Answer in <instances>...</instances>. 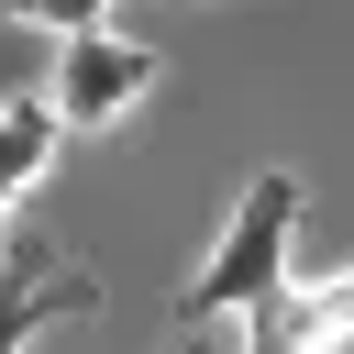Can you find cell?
<instances>
[{
  "label": "cell",
  "mask_w": 354,
  "mask_h": 354,
  "mask_svg": "<svg viewBox=\"0 0 354 354\" xmlns=\"http://www.w3.org/2000/svg\"><path fill=\"white\" fill-rule=\"evenodd\" d=\"M288 243H299V177H288V166H266V177H243V199H232L221 243H210V254H199V277L177 288V332H188V321H243V310L288 277Z\"/></svg>",
  "instance_id": "1"
},
{
  "label": "cell",
  "mask_w": 354,
  "mask_h": 354,
  "mask_svg": "<svg viewBox=\"0 0 354 354\" xmlns=\"http://www.w3.org/2000/svg\"><path fill=\"white\" fill-rule=\"evenodd\" d=\"M55 133H66L55 100H0V188H11V199L55 166Z\"/></svg>",
  "instance_id": "5"
},
{
  "label": "cell",
  "mask_w": 354,
  "mask_h": 354,
  "mask_svg": "<svg viewBox=\"0 0 354 354\" xmlns=\"http://www.w3.org/2000/svg\"><path fill=\"white\" fill-rule=\"evenodd\" d=\"M0 210H11V188H0Z\"/></svg>",
  "instance_id": "8"
},
{
  "label": "cell",
  "mask_w": 354,
  "mask_h": 354,
  "mask_svg": "<svg viewBox=\"0 0 354 354\" xmlns=\"http://www.w3.org/2000/svg\"><path fill=\"white\" fill-rule=\"evenodd\" d=\"M354 343V266L332 277H277L243 310V354H343Z\"/></svg>",
  "instance_id": "3"
},
{
  "label": "cell",
  "mask_w": 354,
  "mask_h": 354,
  "mask_svg": "<svg viewBox=\"0 0 354 354\" xmlns=\"http://www.w3.org/2000/svg\"><path fill=\"white\" fill-rule=\"evenodd\" d=\"M0 22H44V33H100L111 0H0Z\"/></svg>",
  "instance_id": "6"
},
{
  "label": "cell",
  "mask_w": 354,
  "mask_h": 354,
  "mask_svg": "<svg viewBox=\"0 0 354 354\" xmlns=\"http://www.w3.org/2000/svg\"><path fill=\"white\" fill-rule=\"evenodd\" d=\"M88 310H100V277L55 266L44 243H11V266H0V354H33L55 321H88Z\"/></svg>",
  "instance_id": "4"
},
{
  "label": "cell",
  "mask_w": 354,
  "mask_h": 354,
  "mask_svg": "<svg viewBox=\"0 0 354 354\" xmlns=\"http://www.w3.org/2000/svg\"><path fill=\"white\" fill-rule=\"evenodd\" d=\"M155 77H166V55L100 22V33H66V44H55V88H44V100H55V122H77V133H122Z\"/></svg>",
  "instance_id": "2"
},
{
  "label": "cell",
  "mask_w": 354,
  "mask_h": 354,
  "mask_svg": "<svg viewBox=\"0 0 354 354\" xmlns=\"http://www.w3.org/2000/svg\"><path fill=\"white\" fill-rule=\"evenodd\" d=\"M166 354H243V343H232V332H221V321H188V332H177V343H166Z\"/></svg>",
  "instance_id": "7"
},
{
  "label": "cell",
  "mask_w": 354,
  "mask_h": 354,
  "mask_svg": "<svg viewBox=\"0 0 354 354\" xmlns=\"http://www.w3.org/2000/svg\"><path fill=\"white\" fill-rule=\"evenodd\" d=\"M188 11H199V0H188Z\"/></svg>",
  "instance_id": "9"
}]
</instances>
